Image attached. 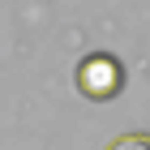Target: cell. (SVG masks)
<instances>
[{"label": "cell", "mask_w": 150, "mask_h": 150, "mask_svg": "<svg viewBox=\"0 0 150 150\" xmlns=\"http://www.w3.org/2000/svg\"><path fill=\"white\" fill-rule=\"evenodd\" d=\"M112 150H150V133H129V137L112 142Z\"/></svg>", "instance_id": "obj_2"}, {"label": "cell", "mask_w": 150, "mask_h": 150, "mask_svg": "<svg viewBox=\"0 0 150 150\" xmlns=\"http://www.w3.org/2000/svg\"><path fill=\"white\" fill-rule=\"evenodd\" d=\"M125 86V73H120V60L107 56V52H94L77 64V90L86 99H116Z\"/></svg>", "instance_id": "obj_1"}]
</instances>
